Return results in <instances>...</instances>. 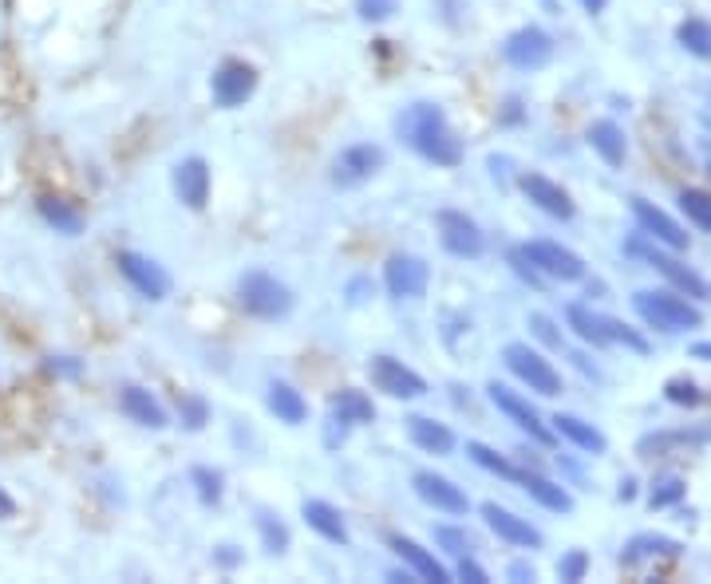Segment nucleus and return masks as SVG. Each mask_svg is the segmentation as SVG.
<instances>
[{
  "label": "nucleus",
  "mask_w": 711,
  "mask_h": 584,
  "mask_svg": "<svg viewBox=\"0 0 711 584\" xmlns=\"http://www.w3.org/2000/svg\"><path fill=\"white\" fill-rule=\"evenodd\" d=\"M368 292H372V281H368V277L348 281V304H364V301H368Z\"/></svg>",
  "instance_id": "nucleus-49"
},
{
  "label": "nucleus",
  "mask_w": 711,
  "mask_h": 584,
  "mask_svg": "<svg viewBox=\"0 0 711 584\" xmlns=\"http://www.w3.org/2000/svg\"><path fill=\"white\" fill-rule=\"evenodd\" d=\"M459 576H462V581H471V584H486V581H491V576H486V569H482L474 557H462V561H459Z\"/></svg>",
  "instance_id": "nucleus-47"
},
{
  "label": "nucleus",
  "mask_w": 711,
  "mask_h": 584,
  "mask_svg": "<svg viewBox=\"0 0 711 584\" xmlns=\"http://www.w3.org/2000/svg\"><path fill=\"white\" fill-rule=\"evenodd\" d=\"M676 40H680V48L684 52H691L696 60H711V24H703V21H684L676 28Z\"/></svg>",
  "instance_id": "nucleus-33"
},
{
  "label": "nucleus",
  "mask_w": 711,
  "mask_h": 584,
  "mask_svg": "<svg viewBox=\"0 0 711 584\" xmlns=\"http://www.w3.org/2000/svg\"><path fill=\"white\" fill-rule=\"evenodd\" d=\"M467 455H471V462L474 466H482V470H491V474H498V478H510V482H518V470L510 458H503L498 450H491L486 443H467Z\"/></svg>",
  "instance_id": "nucleus-34"
},
{
  "label": "nucleus",
  "mask_w": 711,
  "mask_h": 584,
  "mask_svg": "<svg viewBox=\"0 0 711 584\" xmlns=\"http://www.w3.org/2000/svg\"><path fill=\"white\" fill-rule=\"evenodd\" d=\"M36 210H40V217H45L55 233H67V238H76L79 229H84V214H79L72 202H64V198L45 194L40 202H36Z\"/></svg>",
  "instance_id": "nucleus-29"
},
{
  "label": "nucleus",
  "mask_w": 711,
  "mask_h": 584,
  "mask_svg": "<svg viewBox=\"0 0 711 584\" xmlns=\"http://www.w3.org/2000/svg\"><path fill=\"white\" fill-rule=\"evenodd\" d=\"M119 411L127 415L131 422H139V427H147V431H163L166 422V407L158 399H154L151 391L147 388H123L119 391Z\"/></svg>",
  "instance_id": "nucleus-20"
},
{
  "label": "nucleus",
  "mask_w": 711,
  "mask_h": 584,
  "mask_svg": "<svg viewBox=\"0 0 711 584\" xmlns=\"http://www.w3.org/2000/svg\"><path fill=\"white\" fill-rule=\"evenodd\" d=\"M170 186H175V194L182 206L190 210H206L210 202V166L206 158H182V163L175 166V174H170Z\"/></svg>",
  "instance_id": "nucleus-19"
},
{
  "label": "nucleus",
  "mask_w": 711,
  "mask_h": 584,
  "mask_svg": "<svg viewBox=\"0 0 711 584\" xmlns=\"http://www.w3.org/2000/svg\"><path fill=\"white\" fill-rule=\"evenodd\" d=\"M510 581H534V564L515 561V564H510Z\"/></svg>",
  "instance_id": "nucleus-51"
},
{
  "label": "nucleus",
  "mask_w": 711,
  "mask_h": 584,
  "mask_svg": "<svg viewBox=\"0 0 711 584\" xmlns=\"http://www.w3.org/2000/svg\"><path fill=\"white\" fill-rule=\"evenodd\" d=\"M711 434L708 431H668V434H648V439H640V455L645 458H657V455H664L668 446H700V443H708Z\"/></svg>",
  "instance_id": "nucleus-32"
},
{
  "label": "nucleus",
  "mask_w": 711,
  "mask_h": 584,
  "mask_svg": "<svg viewBox=\"0 0 711 584\" xmlns=\"http://www.w3.org/2000/svg\"><path fill=\"white\" fill-rule=\"evenodd\" d=\"M214 564L218 569H233V564H241V549L238 545H221V549H214Z\"/></svg>",
  "instance_id": "nucleus-48"
},
{
  "label": "nucleus",
  "mask_w": 711,
  "mask_h": 584,
  "mask_svg": "<svg viewBox=\"0 0 711 584\" xmlns=\"http://www.w3.org/2000/svg\"><path fill=\"white\" fill-rule=\"evenodd\" d=\"M482 518H486L494 537H503L506 545H518V549H542V533H537L525 518L503 509L498 502H486V506H482Z\"/></svg>",
  "instance_id": "nucleus-18"
},
{
  "label": "nucleus",
  "mask_w": 711,
  "mask_h": 584,
  "mask_svg": "<svg viewBox=\"0 0 711 584\" xmlns=\"http://www.w3.org/2000/svg\"><path fill=\"white\" fill-rule=\"evenodd\" d=\"M486 391H491V403H494V407H498V411H503L506 419L515 422L518 431L530 434V439H534V443H542V446L554 443V431H549L546 422H542V415H537L534 407H530V399H522V395H518V391H510L506 383H491Z\"/></svg>",
  "instance_id": "nucleus-14"
},
{
  "label": "nucleus",
  "mask_w": 711,
  "mask_h": 584,
  "mask_svg": "<svg viewBox=\"0 0 711 584\" xmlns=\"http://www.w3.org/2000/svg\"><path fill=\"white\" fill-rule=\"evenodd\" d=\"M435 226H439V241H443V250H447L450 257L479 261L482 253H486V238H482L479 221L467 217L462 210H439Z\"/></svg>",
  "instance_id": "nucleus-6"
},
{
  "label": "nucleus",
  "mask_w": 711,
  "mask_h": 584,
  "mask_svg": "<svg viewBox=\"0 0 711 584\" xmlns=\"http://www.w3.org/2000/svg\"><path fill=\"white\" fill-rule=\"evenodd\" d=\"M257 533H262V545L269 553H284V549H289V525L277 518L274 509H257Z\"/></svg>",
  "instance_id": "nucleus-35"
},
{
  "label": "nucleus",
  "mask_w": 711,
  "mask_h": 584,
  "mask_svg": "<svg viewBox=\"0 0 711 584\" xmlns=\"http://www.w3.org/2000/svg\"><path fill=\"white\" fill-rule=\"evenodd\" d=\"M506 368L515 371L518 379H522L525 388L534 391V395H546V399H554V395H561V376L558 368L549 364L542 352H534L530 344H506L503 352Z\"/></svg>",
  "instance_id": "nucleus-5"
},
{
  "label": "nucleus",
  "mask_w": 711,
  "mask_h": 584,
  "mask_svg": "<svg viewBox=\"0 0 711 584\" xmlns=\"http://www.w3.org/2000/svg\"><path fill=\"white\" fill-rule=\"evenodd\" d=\"M522 253L542 277H554V281H581L585 277V261L558 241H525Z\"/></svg>",
  "instance_id": "nucleus-11"
},
{
  "label": "nucleus",
  "mask_w": 711,
  "mask_h": 584,
  "mask_svg": "<svg viewBox=\"0 0 711 584\" xmlns=\"http://www.w3.org/2000/svg\"><path fill=\"white\" fill-rule=\"evenodd\" d=\"M503 60L518 72H542L554 60V36L546 28H537V24H525L515 36H506Z\"/></svg>",
  "instance_id": "nucleus-8"
},
{
  "label": "nucleus",
  "mask_w": 711,
  "mask_h": 584,
  "mask_svg": "<svg viewBox=\"0 0 711 584\" xmlns=\"http://www.w3.org/2000/svg\"><path fill=\"white\" fill-rule=\"evenodd\" d=\"M115 265H119L123 277L135 284L139 296H147V301H166V292H170V272H166L158 261L142 257V253H135V250H123V253H115Z\"/></svg>",
  "instance_id": "nucleus-13"
},
{
  "label": "nucleus",
  "mask_w": 711,
  "mask_h": 584,
  "mask_svg": "<svg viewBox=\"0 0 711 584\" xmlns=\"http://www.w3.org/2000/svg\"><path fill=\"white\" fill-rule=\"evenodd\" d=\"M617 498H621V502H633L636 498V482H633V478H624L621 490H617Z\"/></svg>",
  "instance_id": "nucleus-52"
},
{
  "label": "nucleus",
  "mask_w": 711,
  "mask_h": 584,
  "mask_svg": "<svg viewBox=\"0 0 711 584\" xmlns=\"http://www.w3.org/2000/svg\"><path fill=\"white\" fill-rule=\"evenodd\" d=\"M629 253L645 257L648 265H652V269H657L660 277H664V281L672 284L676 292H684V296H691V301H711V284L703 281V277L691 269V265H684L676 253L652 250V245H645V241H633V245H629Z\"/></svg>",
  "instance_id": "nucleus-4"
},
{
  "label": "nucleus",
  "mask_w": 711,
  "mask_h": 584,
  "mask_svg": "<svg viewBox=\"0 0 711 584\" xmlns=\"http://www.w3.org/2000/svg\"><path fill=\"white\" fill-rule=\"evenodd\" d=\"M45 371L55 379H79L84 376V359L76 356H48L45 359Z\"/></svg>",
  "instance_id": "nucleus-45"
},
{
  "label": "nucleus",
  "mask_w": 711,
  "mask_h": 584,
  "mask_svg": "<svg viewBox=\"0 0 711 584\" xmlns=\"http://www.w3.org/2000/svg\"><path fill=\"white\" fill-rule=\"evenodd\" d=\"M253 91H257V67L245 64V60H221L214 79H210V99L221 111L241 107Z\"/></svg>",
  "instance_id": "nucleus-7"
},
{
  "label": "nucleus",
  "mask_w": 711,
  "mask_h": 584,
  "mask_svg": "<svg viewBox=\"0 0 711 584\" xmlns=\"http://www.w3.org/2000/svg\"><path fill=\"white\" fill-rule=\"evenodd\" d=\"M680 210L688 214L691 226H700L703 233H711V194H703V190H680Z\"/></svg>",
  "instance_id": "nucleus-36"
},
{
  "label": "nucleus",
  "mask_w": 711,
  "mask_h": 584,
  "mask_svg": "<svg viewBox=\"0 0 711 584\" xmlns=\"http://www.w3.org/2000/svg\"><path fill=\"white\" fill-rule=\"evenodd\" d=\"M383 284L395 301H423L427 284H431V265L416 253H395L383 265Z\"/></svg>",
  "instance_id": "nucleus-9"
},
{
  "label": "nucleus",
  "mask_w": 711,
  "mask_h": 584,
  "mask_svg": "<svg viewBox=\"0 0 711 584\" xmlns=\"http://www.w3.org/2000/svg\"><path fill=\"white\" fill-rule=\"evenodd\" d=\"M399 139L435 166H459L462 163V142L455 139L447 115L435 103H411V107L399 115Z\"/></svg>",
  "instance_id": "nucleus-1"
},
{
  "label": "nucleus",
  "mask_w": 711,
  "mask_h": 584,
  "mask_svg": "<svg viewBox=\"0 0 711 584\" xmlns=\"http://www.w3.org/2000/svg\"><path fill=\"white\" fill-rule=\"evenodd\" d=\"M605 320V335H609V344H624V347H633V352H640L645 356L648 352V340L640 332H633L629 325H621L617 316H601Z\"/></svg>",
  "instance_id": "nucleus-38"
},
{
  "label": "nucleus",
  "mask_w": 711,
  "mask_h": 584,
  "mask_svg": "<svg viewBox=\"0 0 711 584\" xmlns=\"http://www.w3.org/2000/svg\"><path fill=\"white\" fill-rule=\"evenodd\" d=\"M664 399L676 403V407H700V388L691 383V379H668L664 383Z\"/></svg>",
  "instance_id": "nucleus-40"
},
{
  "label": "nucleus",
  "mask_w": 711,
  "mask_h": 584,
  "mask_svg": "<svg viewBox=\"0 0 711 584\" xmlns=\"http://www.w3.org/2000/svg\"><path fill=\"white\" fill-rule=\"evenodd\" d=\"M708 174H711V158H708Z\"/></svg>",
  "instance_id": "nucleus-55"
},
{
  "label": "nucleus",
  "mask_w": 711,
  "mask_h": 584,
  "mask_svg": "<svg viewBox=\"0 0 711 584\" xmlns=\"http://www.w3.org/2000/svg\"><path fill=\"white\" fill-rule=\"evenodd\" d=\"M435 542L443 545V549H447L450 557H471V549H474L471 533L462 530V525H439V530H435Z\"/></svg>",
  "instance_id": "nucleus-39"
},
{
  "label": "nucleus",
  "mask_w": 711,
  "mask_h": 584,
  "mask_svg": "<svg viewBox=\"0 0 711 584\" xmlns=\"http://www.w3.org/2000/svg\"><path fill=\"white\" fill-rule=\"evenodd\" d=\"M691 359H708L711 364V344H691Z\"/></svg>",
  "instance_id": "nucleus-54"
},
{
  "label": "nucleus",
  "mask_w": 711,
  "mask_h": 584,
  "mask_svg": "<svg viewBox=\"0 0 711 584\" xmlns=\"http://www.w3.org/2000/svg\"><path fill=\"white\" fill-rule=\"evenodd\" d=\"M178 415H182V422H187V431H202L210 419V407H206V399H198V395H182Z\"/></svg>",
  "instance_id": "nucleus-43"
},
{
  "label": "nucleus",
  "mask_w": 711,
  "mask_h": 584,
  "mask_svg": "<svg viewBox=\"0 0 711 584\" xmlns=\"http://www.w3.org/2000/svg\"><path fill=\"white\" fill-rule=\"evenodd\" d=\"M684 494H688L684 478H664L660 486H652V498H648V506H652V509H668V506H676V502H684Z\"/></svg>",
  "instance_id": "nucleus-41"
},
{
  "label": "nucleus",
  "mask_w": 711,
  "mask_h": 584,
  "mask_svg": "<svg viewBox=\"0 0 711 584\" xmlns=\"http://www.w3.org/2000/svg\"><path fill=\"white\" fill-rule=\"evenodd\" d=\"M301 513H305V525L308 530H317L325 542L332 545H348V525H344V513H340L332 502H320V498H308L305 506H301Z\"/></svg>",
  "instance_id": "nucleus-24"
},
{
  "label": "nucleus",
  "mask_w": 711,
  "mask_h": 584,
  "mask_svg": "<svg viewBox=\"0 0 711 584\" xmlns=\"http://www.w3.org/2000/svg\"><path fill=\"white\" fill-rule=\"evenodd\" d=\"M190 482H194L198 502H202V506H218V502H221V474H218V470H210V466H194V470H190Z\"/></svg>",
  "instance_id": "nucleus-37"
},
{
  "label": "nucleus",
  "mask_w": 711,
  "mask_h": 584,
  "mask_svg": "<svg viewBox=\"0 0 711 584\" xmlns=\"http://www.w3.org/2000/svg\"><path fill=\"white\" fill-rule=\"evenodd\" d=\"M518 482H522V490L537 502V506L554 509V513H573V498H569V490L558 486V482H549V478H542V474H530V470H522Z\"/></svg>",
  "instance_id": "nucleus-27"
},
{
  "label": "nucleus",
  "mask_w": 711,
  "mask_h": 584,
  "mask_svg": "<svg viewBox=\"0 0 711 584\" xmlns=\"http://www.w3.org/2000/svg\"><path fill=\"white\" fill-rule=\"evenodd\" d=\"M238 304L241 313L253 316V320H284L293 313V292L284 281H277L274 272L250 269L241 272L238 281Z\"/></svg>",
  "instance_id": "nucleus-3"
},
{
  "label": "nucleus",
  "mask_w": 711,
  "mask_h": 584,
  "mask_svg": "<svg viewBox=\"0 0 711 584\" xmlns=\"http://www.w3.org/2000/svg\"><path fill=\"white\" fill-rule=\"evenodd\" d=\"M554 431L561 434V439H569L573 446H581V450H589V455H605L609 450V439H605L593 422H585V419H577V415H554Z\"/></svg>",
  "instance_id": "nucleus-25"
},
{
  "label": "nucleus",
  "mask_w": 711,
  "mask_h": 584,
  "mask_svg": "<svg viewBox=\"0 0 711 584\" xmlns=\"http://www.w3.org/2000/svg\"><path fill=\"white\" fill-rule=\"evenodd\" d=\"M589 147L597 154H601L605 163L609 166H624V154H629V142H624V130H621V123H613V119H597L589 127Z\"/></svg>",
  "instance_id": "nucleus-26"
},
{
  "label": "nucleus",
  "mask_w": 711,
  "mask_h": 584,
  "mask_svg": "<svg viewBox=\"0 0 711 584\" xmlns=\"http://www.w3.org/2000/svg\"><path fill=\"white\" fill-rule=\"evenodd\" d=\"M585 573H589V553H585V549H569L566 557L558 561V576H561V581L577 584V581H585Z\"/></svg>",
  "instance_id": "nucleus-42"
},
{
  "label": "nucleus",
  "mask_w": 711,
  "mask_h": 584,
  "mask_svg": "<svg viewBox=\"0 0 711 584\" xmlns=\"http://www.w3.org/2000/svg\"><path fill=\"white\" fill-rule=\"evenodd\" d=\"M633 217H636V226L645 229L652 241H660L664 250H672V253L688 250V233H684V226H680L672 214H664L660 206H652V202H645V198H633Z\"/></svg>",
  "instance_id": "nucleus-16"
},
{
  "label": "nucleus",
  "mask_w": 711,
  "mask_h": 584,
  "mask_svg": "<svg viewBox=\"0 0 711 584\" xmlns=\"http://www.w3.org/2000/svg\"><path fill=\"white\" fill-rule=\"evenodd\" d=\"M577 4H581L585 12H589V16H597V12L609 9V0H577Z\"/></svg>",
  "instance_id": "nucleus-53"
},
{
  "label": "nucleus",
  "mask_w": 711,
  "mask_h": 584,
  "mask_svg": "<svg viewBox=\"0 0 711 584\" xmlns=\"http://www.w3.org/2000/svg\"><path fill=\"white\" fill-rule=\"evenodd\" d=\"M265 403H269V411L281 422H289V427H301V422L308 419V403L293 383H274L269 395H265Z\"/></svg>",
  "instance_id": "nucleus-28"
},
{
  "label": "nucleus",
  "mask_w": 711,
  "mask_h": 584,
  "mask_svg": "<svg viewBox=\"0 0 711 584\" xmlns=\"http://www.w3.org/2000/svg\"><path fill=\"white\" fill-rule=\"evenodd\" d=\"M407 439H411L419 450H427V455H435V458H447L450 450H455V431H450L447 422L427 419V415H411V419H407Z\"/></svg>",
  "instance_id": "nucleus-21"
},
{
  "label": "nucleus",
  "mask_w": 711,
  "mask_h": 584,
  "mask_svg": "<svg viewBox=\"0 0 711 584\" xmlns=\"http://www.w3.org/2000/svg\"><path fill=\"white\" fill-rule=\"evenodd\" d=\"M9 518H16V498H12L9 490L0 486V521H9Z\"/></svg>",
  "instance_id": "nucleus-50"
},
{
  "label": "nucleus",
  "mask_w": 711,
  "mask_h": 584,
  "mask_svg": "<svg viewBox=\"0 0 711 584\" xmlns=\"http://www.w3.org/2000/svg\"><path fill=\"white\" fill-rule=\"evenodd\" d=\"M566 320H569V328L585 340V344H597V347L609 344V335H605V320L593 313V308H585V304H569Z\"/></svg>",
  "instance_id": "nucleus-31"
},
{
  "label": "nucleus",
  "mask_w": 711,
  "mask_h": 584,
  "mask_svg": "<svg viewBox=\"0 0 711 584\" xmlns=\"http://www.w3.org/2000/svg\"><path fill=\"white\" fill-rule=\"evenodd\" d=\"M411 486H416L419 502H427L431 509H439V513H450V518H462L467 509H471V498L462 494L450 478L435 474V470H419L416 478H411Z\"/></svg>",
  "instance_id": "nucleus-15"
},
{
  "label": "nucleus",
  "mask_w": 711,
  "mask_h": 584,
  "mask_svg": "<svg viewBox=\"0 0 711 584\" xmlns=\"http://www.w3.org/2000/svg\"><path fill=\"white\" fill-rule=\"evenodd\" d=\"M518 186H522V194L530 198V202H534L537 210H542V214H549V217H561V221H569V217L577 214V206H573V198L566 194V190H561L558 182H554V178H546V174H522V178H518Z\"/></svg>",
  "instance_id": "nucleus-17"
},
{
  "label": "nucleus",
  "mask_w": 711,
  "mask_h": 584,
  "mask_svg": "<svg viewBox=\"0 0 711 584\" xmlns=\"http://www.w3.org/2000/svg\"><path fill=\"white\" fill-rule=\"evenodd\" d=\"M680 549H684V545L672 542V537H657V533H640V537H633V542L624 545L621 564H640V561H648V557H680Z\"/></svg>",
  "instance_id": "nucleus-30"
},
{
  "label": "nucleus",
  "mask_w": 711,
  "mask_h": 584,
  "mask_svg": "<svg viewBox=\"0 0 711 584\" xmlns=\"http://www.w3.org/2000/svg\"><path fill=\"white\" fill-rule=\"evenodd\" d=\"M376 170H383V147L376 142H356V147H344L332 163V186L340 190H352V186H364Z\"/></svg>",
  "instance_id": "nucleus-12"
},
{
  "label": "nucleus",
  "mask_w": 711,
  "mask_h": 584,
  "mask_svg": "<svg viewBox=\"0 0 711 584\" xmlns=\"http://www.w3.org/2000/svg\"><path fill=\"white\" fill-rule=\"evenodd\" d=\"M395 9H399V0H356V12H360V21H368V24L392 21Z\"/></svg>",
  "instance_id": "nucleus-44"
},
{
  "label": "nucleus",
  "mask_w": 711,
  "mask_h": 584,
  "mask_svg": "<svg viewBox=\"0 0 711 584\" xmlns=\"http://www.w3.org/2000/svg\"><path fill=\"white\" fill-rule=\"evenodd\" d=\"M392 549H395V557H399V561H404L416 576H423V581H431V584H447L450 581L447 569H443V564H439L419 542L404 537V533H395V537H392Z\"/></svg>",
  "instance_id": "nucleus-23"
},
{
  "label": "nucleus",
  "mask_w": 711,
  "mask_h": 584,
  "mask_svg": "<svg viewBox=\"0 0 711 584\" xmlns=\"http://www.w3.org/2000/svg\"><path fill=\"white\" fill-rule=\"evenodd\" d=\"M633 308L648 328H657V332H668V335L691 332V328L703 325L700 308L684 301L676 289H636Z\"/></svg>",
  "instance_id": "nucleus-2"
},
{
  "label": "nucleus",
  "mask_w": 711,
  "mask_h": 584,
  "mask_svg": "<svg viewBox=\"0 0 711 584\" xmlns=\"http://www.w3.org/2000/svg\"><path fill=\"white\" fill-rule=\"evenodd\" d=\"M530 328H534V335H537V340H542V344L561 347V332H558V328H554V320H549V316L534 313V316H530Z\"/></svg>",
  "instance_id": "nucleus-46"
},
{
  "label": "nucleus",
  "mask_w": 711,
  "mask_h": 584,
  "mask_svg": "<svg viewBox=\"0 0 711 584\" xmlns=\"http://www.w3.org/2000/svg\"><path fill=\"white\" fill-rule=\"evenodd\" d=\"M368 376H372L376 391L392 395V399H423V395H427V379L419 376V371H411L404 359H395V356H372Z\"/></svg>",
  "instance_id": "nucleus-10"
},
{
  "label": "nucleus",
  "mask_w": 711,
  "mask_h": 584,
  "mask_svg": "<svg viewBox=\"0 0 711 584\" xmlns=\"http://www.w3.org/2000/svg\"><path fill=\"white\" fill-rule=\"evenodd\" d=\"M376 419V407L372 399L364 395V391L356 388H344L332 395V407H329V422L332 427H340V434L348 431V427H364V422Z\"/></svg>",
  "instance_id": "nucleus-22"
}]
</instances>
